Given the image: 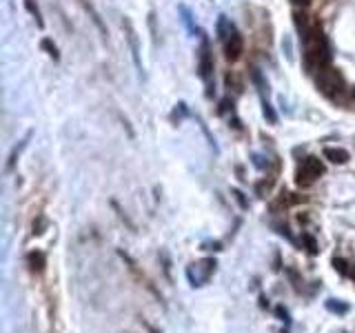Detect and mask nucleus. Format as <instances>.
Masks as SVG:
<instances>
[{"label": "nucleus", "mask_w": 355, "mask_h": 333, "mask_svg": "<svg viewBox=\"0 0 355 333\" xmlns=\"http://www.w3.org/2000/svg\"><path fill=\"white\" fill-rule=\"evenodd\" d=\"M318 89L324 96H337L344 89V78L331 67H324L318 71Z\"/></svg>", "instance_id": "f257e3e1"}, {"label": "nucleus", "mask_w": 355, "mask_h": 333, "mask_svg": "<svg viewBox=\"0 0 355 333\" xmlns=\"http://www.w3.org/2000/svg\"><path fill=\"white\" fill-rule=\"evenodd\" d=\"M324 173V162L320 158H306L302 162V167L297 169V185L300 186H309L313 180H318L320 176Z\"/></svg>", "instance_id": "f03ea898"}, {"label": "nucleus", "mask_w": 355, "mask_h": 333, "mask_svg": "<svg viewBox=\"0 0 355 333\" xmlns=\"http://www.w3.org/2000/svg\"><path fill=\"white\" fill-rule=\"evenodd\" d=\"M118 256H120V258H122V260H124V262H127V264H129V271H131V273H133V275H136V278H138V282H140V284H142V287H144V289H146V291H149V293H151V296H153V297H155V300H160V302H162V293H160V291H158V289H155V284H153V282H151V280H149V278H146V275H144V273H142V271H140V269H138V264H136V262H133V258H131V256H129V253H124V251H118Z\"/></svg>", "instance_id": "7ed1b4c3"}, {"label": "nucleus", "mask_w": 355, "mask_h": 333, "mask_svg": "<svg viewBox=\"0 0 355 333\" xmlns=\"http://www.w3.org/2000/svg\"><path fill=\"white\" fill-rule=\"evenodd\" d=\"M244 51V40L238 31H229V36L224 38V56L226 60H238Z\"/></svg>", "instance_id": "20e7f679"}, {"label": "nucleus", "mask_w": 355, "mask_h": 333, "mask_svg": "<svg viewBox=\"0 0 355 333\" xmlns=\"http://www.w3.org/2000/svg\"><path fill=\"white\" fill-rule=\"evenodd\" d=\"M213 74V58H211V51H209V44L202 42V49H200V75L204 80H209Z\"/></svg>", "instance_id": "39448f33"}, {"label": "nucleus", "mask_w": 355, "mask_h": 333, "mask_svg": "<svg viewBox=\"0 0 355 333\" xmlns=\"http://www.w3.org/2000/svg\"><path fill=\"white\" fill-rule=\"evenodd\" d=\"M27 264H29V269L34 271V273H42L44 266H47V258L40 251H31V253H27Z\"/></svg>", "instance_id": "423d86ee"}, {"label": "nucleus", "mask_w": 355, "mask_h": 333, "mask_svg": "<svg viewBox=\"0 0 355 333\" xmlns=\"http://www.w3.org/2000/svg\"><path fill=\"white\" fill-rule=\"evenodd\" d=\"M324 158L333 164H344L349 160V151L337 149V147H328V149H324Z\"/></svg>", "instance_id": "0eeeda50"}, {"label": "nucleus", "mask_w": 355, "mask_h": 333, "mask_svg": "<svg viewBox=\"0 0 355 333\" xmlns=\"http://www.w3.org/2000/svg\"><path fill=\"white\" fill-rule=\"evenodd\" d=\"M80 4H82L84 7V11H89V16H91V20H93V25L98 27V29L102 31V34H105V25H102V18H100V13L96 11V7H93L91 2H89V0H78Z\"/></svg>", "instance_id": "6e6552de"}, {"label": "nucleus", "mask_w": 355, "mask_h": 333, "mask_svg": "<svg viewBox=\"0 0 355 333\" xmlns=\"http://www.w3.org/2000/svg\"><path fill=\"white\" fill-rule=\"evenodd\" d=\"M302 244L306 247V251H309L311 256H318V251H320V249H318V242H315V238H313L311 233H304V235H302Z\"/></svg>", "instance_id": "1a4fd4ad"}, {"label": "nucleus", "mask_w": 355, "mask_h": 333, "mask_svg": "<svg viewBox=\"0 0 355 333\" xmlns=\"http://www.w3.org/2000/svg\"><path fill=\"white\" fill-rule=\"evenodd\" d=\"M326 309L333 311V313H346L349 304H344V302H340V300H326Z\"/></svg>", "instance_id": "9d476101"}, {"label": "nucleus", "mask_w": 355, "mask_h": 333, "mask_svg": "<svg viewBox=\"0 0 355 333\" xmlns=\"http://www.w3.org/2000/svg\"><path fill=\"white\" fill-rule=\"evenodd\" d=\"M25 7H27V11H29L31 16L36 18V22H38L40 27H42V16H40V9H38V4H36L34 0H25Z\"/></svg>", "instance_id": "9b49d317"}, {"label": "nucleus", "mask_w": 355, "mask_h": 333, "mask_svg": "<svg viewBox=\"0 0 355 333\" xmlns=\"http://www.w3.org/2000/svg\"><path fill=\"white\" fill-rule=\"evenodd\" d=\"M333 266H335V269L340 271L342 275H351L349 264H346V260H342V258H335V260H333Z\"/></svg>", "instance_id": "f8f14e48"}, {"label": "nucleus", "mask_w": 355, "mask_h": 333, "mask_svg": "<svg viewBox=\"0 0 355 333\" xmlns=\"http://www.w3.org/2000/svg\"><path fill=\"white\" fill-rule=\"evenodd\" d=\"M42 49H47V51H49V56H51L53 60H58V47L51 42V40H47V38H44V40H42Z\"/></svg>", "instance_id": "ddd939ff"}, {"label": "nucleus", "mask_w": 355, "mask_h": 333, "mask_svg": "<svg viewBox=\"0 0 355 333\" xmlns=\"http://www.w3.org/2000/svg\"><path fill=\"white\" fill-rule=\"evenodd\" d=\"M226 84H229V89H231V84H233L238 93L242 91V84H240V80H238V75H235V74H229V75H226Z\"/></svg>", "instance_id": "4468645a"}, {"label": "nucleus", "mask_w": 355, "mask_h": 333, "mask_svg": "<svg viewBox=\"0 0 355 333\" xmlns=\"http://www.w3.org/2000/svg\"><path fill=\"white\" fill-rule=\"evenodd\" d=\"M233 195H235V198H238V202L242 204V207H247V200H244V195L240 193V191H233Z\"/></svg>", "instance_id": "2eb2a0df"}, {"label": "nucleus", "mask_w": 355, "mask_h": 333, "mask_svg": "<svg viewBox=\"0 0 355 333\" xmlns=\"http://www.w3.org/2000/svg\"><path fill=\"white\" fill-rule=\"evenodd\" d=\"M291 2H293V4H302V7H304V4H309L311 0H291Z\"/></svg>", "instance_id": "dca6fc26"}, {"label": "nucleus", "mask_w": 355, "mask_h": 333, "mask_svg": "<svg viewBox=\"0 0 355 333\" xmlns=\"http://www.w3.org/2000/svg\"><path fill=\"white\" fill-rule=\"evenodd\" d=\"M351 275H353V278H355V271H351Z\"/></svg>", "instance_id": "f3484780"}, {"label": "nucleus", "mask_w": 355, "mask_h": 333, "mask_svg": "<svg viewBox=\"0 0 355 333\" xmlns=\"http://www.w3.org/2000/svg\"><path fill=\"white\" fill-rule=\"evenodd\" d=\"M353 98H355V89H353Z\"/></svg>", "instance_id": "a211bd4d"}]
</instances>
